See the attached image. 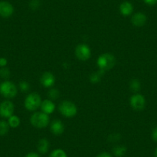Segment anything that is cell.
<instances>
[{
    "label": "cell",
    "mask_w": 157,
    "mask_h": 157,
    "mask_svg": "<svg viewBox=\"0 0 157 157\" xmlns=\"http://www.w3.org/2000/svg\"><path fill=\"white\" fill-rule=\"evenodd\" d=\"M113 152H114V155L117 157H122L126 154V148L124 146H116L113 149Z\"/></svg>",
    "instance_id": "obj_18"
},
{
    "label": "cell",
    "mask_w": 157,
    "mask_h": 157,
    "mask_svg": "<svg viewBox=\"0 0 157 157\" xmlns=\"http://www.w3.org/2000/svg\"><path fill=\"white\" fill-rule=\"evenodd\" d=\"M10 76V71L8 68L2 67L0 69V77L2 78H9Z\"/></svg>",
    "instance_id": "obj_22"
},
{
    "label": "cell",
    "mask_w": 157,
    "mask_h": 157,
    "mask_svg": "<svg viewBox=\"0 0 157 157\" xmlns=\"http://www.w3.org/2000/svg\"><path fill=\"white\" fill-rule=\"evenodd\" d=\"M0 94L6 99H13L17 95V87L11 81H4L0 84Z\"/></svg>",
    "instance_id": "obj_3"
},
{
    "label": "cell",
    "mask_w": 157,
    "mask_h": 157,
    "mask_svg": "<svg viewBox=\"0 0 157 157\" xmlns=\"http://www.w3.org/2000/svg\"><path fill=\"white\" fill-rule=\"evenodd\" d=\"M49 96L50 97L51 99H56L59 96V92L56 89H52L48 93Z\"/></svg>",
    "instance_id": "obj_23"
},
{
    "label": "cell",
    "mask_w": 157,
    "mask_h": 157,
    "mask_svg": "<svg viewBox=\"0 0 157 157\" xmlns=\"http://www.w3.org/2000/svg\"><path fill=\"white\" fill-rule=\"evenodd\" d=\"M130 105L133 109L136 111H141L145 108L146 99L141 94H135L131 97Z\"/></svg>",
    "instance_id": "obj_7"
},
{
    "label": "cell",
    "mask_w": 157,
    "mask_h": 157,
    "mask_svg": "<svg viewBox=\"0 0 157 157\" xmlns=\"http://www.w3.org/2000/svg\"><path fill=\"white\" fill-rule=\"evenodd\" d=\"M144 2L149 6H154L157 3V0H144Z\"/></svg>",
    "instance_id": "obj_28"
},
{
    "label": "cell",
    "mask_w": 157,
    "mask_h": 157,
    "mask_svg": "<svg viewBox=\"0 0 157 157\" xmlns=\"http://www.w3.org/2000/svg\"><path fill=\"white\" fill-rule=\"evenodd\" d=\"M10 125L6 121H0V136H6L10 130Z\"/></svg>",
    "instance_id": "obj_17"
},
{
    "label": "cell",
    "mask_w": 157,
    "mask_h": 157,
    "mask_svg": "<svg viewBox=\"0 0 157 157\" xmlns=\"http://www.w3.org/2000/svg\"><path fill=\"white\" fill-rule=\"evenodd\" d=\"M40 107H41L42 112L47 115L51 114L55 110V104L52 102V101L49 100V99H46V100L43 101Z\"/></svg>",
    "instance_id": "obj_13"
},
{
    "label": "cell",
    "mask_w": 157,
    "mask_h": 157,
    "mask_svg": "<svg viewBox=\"0 0 157 157\" xmlns=\"http://www.w3.org/2000/svg\"><path fill=\"white\" fill-rule=\"evenodd\" d=\"M14 113V105L9 100H5L0 103V116L4 118H10Z\"/></svg>",
    "instance_id": "obj_8"
},
{
    "label": "cell",
    "mask_w": 157,
    "mask_h": 157,
    "mask_svg": "<svg viewBox=\"0 0 157 157\" xmlns=\"http://www.w3.org/2000/svg\"><path fill=\"white\" fill-rule=\"evenodd\" d=\"M50 129L52 134L56 136H60L64 132V125L60 120H56L51 123Z\"/></svg>",
    "instance_id": "obj_12"
},
{
    "label": "cell",
    "mask_w": 157,
    "mask_h": 157,
    "mask_svg": "<svg viewBox=\"0 0 157 157\" xmlns=\"http://www.w3.org/2000/svg\"><path fill=\"white\" fill-rule=\"evenodd\" d=\"M55 76L49 72H45L40 78V82L44 87H51L55 83Z\"/></svg>",
    "instance_id": "obj_10"
},
{
    "label": "cell",
    "mask_w": 157,
    "mask_h": 157,
    "mask_svg": "<svg viewBox=\"0 0 157 157\" xmlns=\"http://www.w3.org/2000/svg\"><path fill=\"white\" fill-rule=\"evenodd\" d=\"M96 157H112V156L109 155V154L107 153V152H102V153L99 154Z\"/></svg>",
    "instance_id": "obj_30"
},
{
    "label": "cell",
    "mask_w": 157,
    "mask_h": 157,
    "mask_svg": "<svg viewBox=\"0 0 157 157\" xmlns=\"http://www.w3.org/2000/svg\"><path fill=\"white\" fill-rule=\"evenodd\" d=\"M140 82L137 79H132L129 84V88L132 90V92L136 93L140 90Z\"/></svg>",
    "instance_id": "obj_19"
},
{
    "label": "cell",
    "mask_w": 157,
    "mask_h": 157,
    "mask_svg": "<svg viewBox=\"0 0 157 157\" xmlns=\"http://www.w3.org/2000/svg\"><path fill=\"white\" fill-rule=\"evenodd\" d=\"M7 63H8V62H7L6 59L4 58V57L0 58V66H1V67H6Z\"/></svg>",
    "instance_id": "obj_27"
},
{
    "label": "cell",
    "mask_w": 157,
    "mask_h": 157,
    "mask_svg": "<svg viewBox=\"0 0 157 157\" xmlns=\"http://www.w3.org/2000/svg\"><path fill=\"white\" fill-rule=\"evenodd\" d=\"M49 157H67V155H66V153L65 152L64 150L60 149H57L51 152Z\"/></svg>",
    "instance_id": "obj_20"
},
{
    "label": "cell",
    "mask_w": 157,
    "mask_h": 157,
    "mask_svg": "<svg viewBox=\"0 0 157 157\" xmlns=\"http://www.w3.org/2000/svg\"><path fill=\"white\" fill-rule=\"evenodd\" d=\"M75 56L81 61H86L91 56L90 48L86 44H79L75 48Z\"/></svg>",
    "instance_id": "obj_6"
},
{
    "label": "cell",
    "mask_w": 157,
    "mask_h": 157,
    "mask_svg": "<svg viewBox=\"0 0 157 157\" xmlns=\"http://www.w3.org/2000/svg\"><path fill=\"white\" fill-rule=\"evenodd\" d=\"M102 71H99V72H93L91 75H90V81L93 83H96V82H98L99 80H100V78L102 76Z\"/></svg>",
    "instance_id": "obj_21"
},
{
    "label": "cell",
    "mask_w": 157,
    "mask_h": 157,
    "mask_svg": "<svg viewBox=\"0 0 157 157\" xmlns=\"http://www.w3.org/2000/svg\"><path fill=\"white\" fill-rule=\"evenodd\" d=\"M14 8L13 5L6 1L0 2V16L3 18H9L13 16Z\"/></svg>",
    "instance_id": "obj_9"
},
{
    "label": "cell",
    "mask_w": 157,
    "mask_h": 157,
    "mask_svg": "<svg viewBox=\"0 0 157 157\" xmlns=\"http://www.w3.org/2000/svg\"><path fill=\"white\" fill-rule=\"evenodd\" d=\"M120 11L123 16H129L133 12V6L129 2H124L120 5Z\"/></svg>",
    "instance_id": "obj_14"
},
{
    "label": "cell",
    "mask_w": 157,
    "mask_h": 157,
    "mask_svg": "<svg viewBox=\"0 0 157 157\" xmlns=\"http://www.w3.org/2000/svg\"><path fill=\"white\" fill-rule=\"evenodd\" d=\"M42 103L41 97L38 93H32L27 96L25 99V107L29 111H35Z\"/></svg>",
    "instance_id": "obj_4"
},
{
    "label": "cell",
    "mask_w": 157,
    "mask_h": 157,
    "mask_svg": "<svg viewBox=\"0 0 157 157\" xmlns=\"http://www.w3.org/2000/svg\"><path fill=\"white\" fill-rule=\"evenodd\" d=\"M155 157H157V149H155Z\"/></svg>",
    "instance_id": "obj_31"
},
{
    "label": "cell",
    "mask_w": 157,
    "mask_h": 157,
    "mask_svg": "<svg viewBox=\"0 0 157 157\" xmlns=\"http://www.w3.org/2000/svg\"><path fill=\"white\" fill-rule=\"evenodd\" d=\"M39 6H40V3H39V0H32L29 3L30 8L33 10H37L39 7Z\"/></svg>",
    "instance_id": "obj_25"
},
{
    "label": "cell",
    "mask_w": 157,
    "mask_h": 157,
    "mask_svg": "<svg viewBox=\"0 0 157 157\" xmlns=\"http://www.w3.org/2000/svg\"><path fill=\"white\" fill-rule=\"evenodd\" d=\"M8 123L10 127L17 128L19 126V124H20V120H19V118L17 116L13 115V116L9 118Z\"/></svg>",
    "instance_id": "obj_16"
},
{
    "label": "cell",
    "mask_w": 157,
    "mask_h": 157,
    "mask_svg": "<svg viewBox=\"0 0 157 157\" xmlns=\"http://www.w3.org/2000/svg\"><path fill=\"white\" fill-rule=\"evenodd\" d=\"M152 139L155 142H157V126H155L152 132Z\"/></svg>",
    "instance_id": "obj_26"
},
{
    "label": "cell",
    "mask_w": 157,
    "mask_h": 157,
    "mask_svg": "<svg viewBox=\"0 0 157 157\" xmlns=\"http://www.w3.org/2000/svg\"><path fill=\"white\" fill-rule=\"evenodd\" d=\"M29 84L27 82H25V81H22L19 83V88H20L21 91L22 92H27L29 89Z\"/></svg>",
    "instance_id": "obj_24"
},
{
    "label": "cell",
    "mask_w": 157,
    "mask_h": 157,
    "mask_svg": "<svg viewBox=\"0 0 157 157\" xmlns=\"http://www.w3.org/2000/svg\"><path fill=\"white\" fill-rule=\"evenodd\" d=\"M116 64V58L110 53H104L99 57L97 65L99 69L105 72L111 69Z\"/></svg>",
    "instance_id": "obj_1"
},
{
    "label": "cell",
    "mask_w": 157,
    "mask_h": 157,
    "mask_svg": "<svg viewBox=\"0 0 157 157\" xmlns=\"http://www.w3.org/2000/svg\"><path fill=\"white\" fill-rule=\"evenodd\" d=\"M25 157H40V156H39V154L38 153H36V152H29V153L27 154Z\"/></svg>",
    "instance_id": "obj_29"
},
{
    "label": "cell",
    "mask_w": 157,
    "mask_h": 157,
    "mask_svg": "<svg viewBox=\"0 0 157 157\" xmlns=\"http://www.w3.org/2000/svg\"><path fill=\"white\" fill-rule=\"evenodd\" d=\"M38 151L41 154H45L48 152L49 148V143L48 140L43 138L39 140L38 143Z\"/></svg>",
    "instance_id": "obj_15"
},
{
    "label": "cell",
    "mask_w": 157,
    "mask_h": 157,
    "mask_svg": "<svg viewBox=\"0 0 157 157\" xmlns=\"http://www.w3.org/2000/svg\"><path fill=\"white\" fill-rule=\"evenodd\" d=\"M59 110L62 115L67 118L73 117L77 113V107L73 102L70 101L65 100L60 103L59 105Z\"/></svg>",
    "instance_id": "obj_5"
},
{
    "label": "cell",
    "mask_w": 157,
    "mask_h": 157,
    "mask_svg": "<svg viewBox=\"0 0 157 157\" xmlns=\"http://www.w3.org/2000/svg\"><path fill=\"white\" fill-rule=\"evenodd\" d=\"M147 18L145 14L143 13H136L132 16V19H131V22H132V25L137 27H141L146 24Z\"/></svg>",
    "instance_id": "obj_11"
},
{
    "label": "cell",
    "mask_w": 157,
    "mask_h": 157,
    "mask_svg": "<svg viewBox=\"0 0 157 157\" xmlns=\"http://www.w3.org/2000/svg\"><path fill=\"white\" fill-rule=\"evenodd\" d=\"M32 125L38 129H43L46 127L49 123V117L43 112H36L30 119Z\"/></svg>",
    "instance_id": "obj_2"
}]
</instances>
